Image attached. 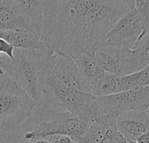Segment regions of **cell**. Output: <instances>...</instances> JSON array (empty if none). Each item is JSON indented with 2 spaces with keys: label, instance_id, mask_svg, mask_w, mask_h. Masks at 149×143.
Instances as JSON below:
<instances>
[{
  "label": "cell",
  "instance_id": "cell-1",
  "mask_svg": "<svg viewBox=\"0 0 149 143\" xmlns=\"http://www.w3.org/2000/svg\"><path fill=\"white\" fill-rule=\"evenodd\" d=\"M42 7L45 44L73 59L107 46L109 31L131 10L121 0H42Z\"/></svg>",
  "mask_w": 149,
  "mask_h": 143
},
{
  "label": "cell",
  "instance_id": "cell-2",
  "mask_svg": "<svg viewBox=\"0 0 149 143\" xmlns=\"http://www.w3.org/2000/svg\"><path fill=\"white\" fill-rule=\"evenodd\" d=\"M100 115L98 104L87 101L75 114L64 111L56 114L52 120L38 124L32 130L24 134L25 140L44 138L53 135H67L77 138L84 135L94 120Z\"/></svg>",
  "mask_w": 149,
  "mask_h": 143
},
{
  "label": "cell",
  "instance_id": "cell-3",
  "mask_svg": "<svg viewBox=\"0 0 149 143\" xmlns=\"http://www.w3.org/2000/svg\"><path fill=\"white\" fill-rule=\"evenodd\" d=\"M48 49L49 47L40 51L15 48L13 59L3 55V72L15 80L37 103L41 93L39 73L45 71L44 56Z\"/></svg>",
  "mask_w": 149,
  "mask_h": 143
},
{
  "label": "cell",
  "instance_id": "cell-4",
  "mask_svg": "<svg viewBox=\"0 0 149 143\" xmlns=\"http://www.w3.org/2000/svg\"><path fill=\"white\" fill-rule=\"evenodd\" d=\"M37 102L11 77L0 78V130L10 131L28 118Z\"/></svg>",
  "mask_w": 149,
  "mask_h": 143
},
{
  "label": "cell",
  "instance_id": "cell-5",
  "mask_svg": "<svg viewBox=\"0 0 149 143\" xmlns=\"http://www.w3.org/2000/svg\"><path fill=\"white\" fill-rule=\"evenodd\" d=\"M41 93L46 103L54 107L75 114L87 101L96 97L87 92L72 88L56 79L50 72L39 73Z\"/></svg>",
  "mask_w": 149,
  "mask_h": 143
},
{
  "label": "cell",
  "instance_id": "cell-6",
  "mask_svg": "<svg viewBox=\"0 0 149 143\" xmlns=\"http://www.w3.org/2000/svg\"><path fill=\"white\" fill-rule=\"evenodd\" d=\"M144 24L135 8L124 13L113 25L107 36V45L133 49L142 37Z\"/></svg>",
  "mask_w": 149,
  "mask_h": 143
},
{
  "label": "cell",
  "instance_id": "cell-7",
  "mask_svg": "<svg viewBox=\"0 0 149 143\" xmlns=\"http://www.w3.org/2000/svg\"><path fill=\"white\" fill-rule=\"evenodd\" d=\"M96 101L104 114H108L117 118L128 111L146 110L149 106V93L146 86H144L96 97Z\"/></svg>",
  "mask_w": 149,
  "mask_h": 143
},
{
  "label": "cell",
  "instance_id": "cell-8",
  "mask_svg": "<svg viewBox=\"0 0 149 143\" xmlns=\"http://www.w3.org/2000/svg\"><path fill=\"white\" fill-rule=\"evenodd\" d=\"M96 54L105 73L124 76L140 70L132 49L107 45Z\"/></svg>",
  "mask_w": 149,
  "mask_h": 143
},
{
  "label": "cell",
  "instance_id": "cell-9",
  "mask_svg": "<svg viewBox=\"0 0 149 143\" xmlns=\"http://www.w3.org/2000/svg\"><path fill=\"white\" fill-rule=\"evenodd\" d=\"M50 73L72 88L90 93L79 71L75 59L72 57L57 54L55 63Z\"/></svg>",
  "mask_w": 149,
  "mask_h": 143
},
{
  "label": "cell",
  "instance_id": "cell-10",
  "mask_svg": "<svg viewBox=\"0 0 149 143\" xmlns=\"http://www.w3.org/2000/svg\"><path fill=\"white\" fill-rule=\"evenodd\" d=\"M118 130L127 139L136 141L149 130V116L145 110H132L116 118Z\"/></svg>",
  "mask_w": 149,
  "mask_h": 143
},
{
  "label": "cell",
  "instance_id": "cell-11",
  "mask_svg": "<svg viewBox=\"0 0 149 143\" xmlns=\"http://www.w3.org/2000/svg\"><path fill=\"white\" fill-rule=\"evenodd\" d=\"M0 37L13 45L14 48L42 51L48 47L40 35L27 30L0 31Z\"/></svg>",
  "mask_w": 149,
  "mask_h": 143
},
{
  "label": "cell",
  "instance_id": "cell-12",
  "mask_svg": "<svg viewBox=\"0 0 149 143\" xmlns=\"http://www.w3.org/2000/svg\"><path fill=\"white\" fill-rule=\"evenodd\" d=\"M14 7L17 12L27 22L31 31L41 36L42 0H14Z\"/></svg>",
  "mask_w": 149,
  "mask_h": 143
},
{
  "label": "cell",
  "instance_id": "cell-13",
  "mask_svg": "<svg viewBox=\"0 0 149 143\" xmlns=\"http://www.w3.org/2000/svg\"><path fill=\"white\" fill-rule=\"evenodd\" d=\"M75 59L79 71L91 93L93 84L105 73L96 52L83 53Z\"/></svg>",
  "mask_w": 149,
  "mask_h": 143
},
{
  "label": "cell",
  "instance_id": "cell-14",
  "mask_svg": "<svg viewBox=\"0 0 149 143\" xmlns=\"http://www.w3.org/2000/svg\"><path fill=\"white\" fill-rule=\"evenodd\" d=\"M116 125V118L108 114L97 117L91 124L86 133L73 140L80 143H99L107 135L110 128Z\"/></svg>",
  "mask_w": 149,
  "mask_h": 143
},
{
  "label": "cell",
  "instance_id": "cell-15",
  "mask_svg": "<svg viewBox=\"0 0 149 143\" xmlns=\"http://www.w3.org/2000/svg\"><path fill=\"white\" fill-rule=\"evenodd\" d=\"M7 30L31 31L27 22L15 10L14 0H0V31Z\"/></svg>",
  "mask_w": 149,
  "mask_h": 143
},
{
  "label": "cell",
  "instance_id": "cell-16",
  "mask_svg": "<svg viewBox=\"0 0 149 143\" xmlns=\"http://www.w3.org/2000/svg\"><path fill=\"white\" fill-rule=\"evenodd\" d=\"M120 93L118 76L105 73L93 86L91 93L95 97L110 95Z\"/></svg>",
  "mask_w": 149,
  "mask_h": 143
},
{
  "label": "cell",
  "instance_id": "cell-17",
  "mask_svg": "<svg viewBox=\"0 0 149 143\" xmlns=\"http://www.w3.org/2000/svg\"><path fill=\"white\" fill-rule=\"evenodd\" d=\"M134 8L142 19L144 24L143 35H145L149 32V0H134Z\"/></svg>",
  "mask_w": 149,
  "mask_h": 143
},
{
  "label": "cell",
  "instance_id": "cell-18",
  "mask_svg": "<svg viewBox=\"0 0 149 143\" xmlns=\"http://www.w3.org/2000/svg\"><path fill=\"white\" fill-rule=\"evenodd\" d=\"M99 143H128L127 139L118 130L116 125L107 131L106 136Z\"/></svg>",
  "mask_w": 149,
  "mask_h": 143
},
{
  "label": "cell",
  "instance_id": "cell-19",
  "mask_svg": "<svg viewBox=\"0 0 149 143\" xmlns=\"http://www.w3.org/2000/svg\"><path fill=\"white\" fill-rule=\"evenodd\" d=\"M14 46L7 42L4 38L0 37V54H3L10 59H13L14 55Z\"/></svg>",
  "mask_w": 149,
  "mask_h": 143
},
{
  "label": "cell",
  "instance_id": "cell-20",
  "mask_svg": "<svg viewBox=\"0 0 149 143\" xmlns=\"http://www.w3.org/2000/svg\"><path fill=\"white\" fill-rule=\"evenodd\" d=\"M44 138H45L52 143H72L73 142V139L72 137L62 135H53Z\"/></svg>",
  "mask_w": 149,
  "mask_h": 143
},
{
  "label": "cell",
  "instance_id": "cell-21",
  "mask_svg": "<svg viewBox=\"0 0 149 143\" xmlns=\"http://www.w3.org/2000/svg\"><path fill=\"white\" fill-rule=\"evenodd\" d=\"M134 142L135 143H149V130L139 136Z\"/></svg>",
  "mask_w": 149,
  "mask_h": 143
},
{
  "label": "cell",
  "instance_id": "cell-22",
  "mask_svg": "<svg viewBox=\"0 0 149 143\" xmlns=\"http://www.w3.org/2000/svg\"><path fill=\"white\" fill-rule=\"evenodd\" d=\"M23 143H52L45 138H34L31 140H25Z\"/></svg>",
  "mask_w": 149,
  "mask_h": 143
},
{
  "label": "cell",
  "instance_id": "cell-23",
  "mask_svg": "<svg viewBox=\"0 0 149 143\" xmlns=\"http://www.w3.org/2000/svg\"><path fill=\"white\" fill-rule=\"evenodd\" d=\"M123 3H125L127 6H129L131 9L134 8V0H121Z\"/></svg>",
  "mask_w": 149,
  "mask_h": 143
},
{
  "label": "cell",
  "instance_id": "cell-24",
  "mask_svg": "<svg viewBox=\"0 0 149 143\" xmlns=\"http://www.w3.org/2000/svg\"><path fill=\"white\" fill-rule=\"evenodd\" d=\"M3 54H0V74H1V75H3V74L4 73L3 72L2 66H2V60H3Z\"/></svg>",
  "mask_w": 149,
  "mask_h": 143
},
{
  "label": "cell",
  "instance_id": "cell-25",
  "mask_svg": "<svg viewBox=\"0 0 149 143\" xmlns=\"http://www.w3.org/2000/svg\"><path fill=\"white\" fill-rule=\"evenodd\" d=\"M145 112H146V113L148 114V116H149V106H148V107H147V108H146Z\"/></svg>",
  "mask_w": 149,
  "mask_h": 143
},
{
  "label": "cell",
  "instance_id": "cell-26",
  "mask_svg": "<svg viewBox=\"0 0 149 143\" xmlns=\"http://www.w3.org/2000/svg\"><path fill=\"white\" fill-rule=\"evenodd\" d=\"M146 88H147V90H148V92L149 93V85H148V86H146Z\"/></svg>",
  "mask_w": 149,
  "mask_h": 143
},
{
  "label": "cell",
  "instance_id": "cell-27",
  "mask_svg": "<svg viewBox=\"0 0 149 143\" xmlns=\"http://www.w3.org/2000/svg\"><path fill=\"white\" fill-rule=\"evenodd\" d=\"M72 143H80V142H77V141L73 140V142H72Z\"/></svg>",
  "mask_w": 149,
  "mask_h": 143
}]
</instances>
